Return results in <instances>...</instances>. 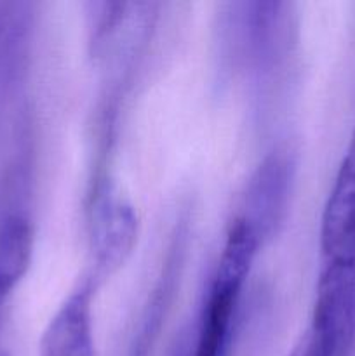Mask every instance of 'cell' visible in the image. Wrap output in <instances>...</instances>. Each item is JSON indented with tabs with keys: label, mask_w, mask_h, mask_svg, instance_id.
<instances>
[{
	"label": "cell",
	"mask_w": 355,
	"mask_h": 356,
	"mask_svg": "<svg viewBox=\"0 0 355 356\" xmlns=\"http://www.w3.org/2000/svg\"><path fill=\"white\" fill-rule=\"evenodd\" d=\"M308 330L327 356H345L350 350L355 334V264L322 261Z\"/></svg>",
	"instance_id": "6da1fadb"
},
{
	"label": "cell",
	"mask_w": 355,
	"mask_h": 356,
	"mask_svg": "<svg viewBox=\"0 0 355 356\" xmlns=\"http://www.w3.org/2000/svg\"><path fill=\"white\" fill-rule=\"evenodd\" d=\"M138 214L127 198L113 191L97 195L90 221L94 271L89 278L94 284L97 285L124 266L138 242Z\"/></svg>",
	"instance_id": "7a4b0ae2"
},
{
	"label": "cell",
	"mask_w": 355,
	"mask_h": 356,
	"mask_svg": "<svg viewBox=\"0 0 355 356\" xmlns=\"http://www.w3.org/2000/svg\"><path fill=\"white\" fill-rule=\"evenodd\" d=\"M322 261L355 264V127L320 219Z\"/></svg>",
	"instance_id": "3957f363"
},
{
	"label": "cell",
	"mask_w": 355,
	"mask_h": 356,
	"mask_svg": "<svg viewBox=\"0 0 355 356\" xmlns=\"http://www.w3.org/2000/svg\"><path fill=\"white\" fill-rule=\"evenodd\" d=\"M96 284L86 278L65 299L38 343V356H96L93 334V296Z\"/></svg>",
	"instance_id": "277c9868"
},
{
	"label": "cell",
	"mask_w": 355,
	"mask_h": 356,
	"mask_svg": "<svg viewBox=\"0 0 355 356\" xmlns=\"http://www.w3.org/2000/svg\"><path fill=\"white\" fill-rule=\"evenodd\" d=\"M282 156L271 155L256 170L247 188L244 212L239 214L263 240L281 221L287 200L289 169Z\"/></svg>",
	"instance_id": "5b68a950"
},
{
	"label": "cell",
	"mask_w": 355,
	"mask_h": 356,
	"mask_svg": "<svg viewBox=\"0 0 355 356\" xmlns=\"http://www.w3.org/2000/svg\"><path fill=\"white\" fill-rule=\"evenodd\" d=\"M33 252V229L23 216H9L0 225V301L6 302L26 275Z\"/></svg>",
	"instance_id": "8992f818"
},
{
	"label": "cell",
	"mask_w": 355,
	"mask_h": 356,
	"mask_svg": "<svg viewBox=\"0 0 355 356\" xmlns=\"http://www.w3.org/2000/svg\"><path fill=\"white\" fill-rule=\"evenodd\" d=\"M242 289L212 282L202 315L194 356H223L232 329L233 312Z\"/></svg>",
	"instance_id": "52a82bcc"
},
{
	"label": "cell",
	"mask_w": 355,
	"mask_h": 356,
	"mask_svg": "<svg viewBox=\"0 0 355 356\" xmlns=\"http://www.w3.org/2000/svg\"><path fill=\"white\" fill-rule=\"evenodd\" d=\"M287 356H327V355L324 353L322 348L319 346V343H317L315 337L312 336V332L306 329V332L299 337V341L294 344V348H292L291 353Z\"/></svg>",
	"instance_id": "ba28073f"
}]
</instances>
